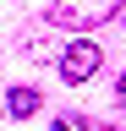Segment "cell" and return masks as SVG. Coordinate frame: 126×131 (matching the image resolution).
<instances>
[{
  "mask_svg": "<svg viewBox=\"0 0 126 131\" xmlns=\"http://www.w3.org/2000/svg\"><path fill=\"white\" fill-rule=\"evenodd\" d=\"M115 11H121V0H55V6H50V22L66 27V33H88V27L110 22Z\"/></svg>",
  "mask_w": 126,
  "mask_h": 131,
  "instance_id": "1",
  "label": "cell"
},
{
  "mask_svg": "<svg viewBox=\"0 0 126 131\" xmlns=\"http://www.w3.org/2000/svg\"><path fill=\"white\" fill-rule=\"evenodd\" d=\"M99 60H104L99 49H93L88 38H77V44L66 49V55H60V77H66V82H88L93 71H99Z\"/></svg>",
  "mask_w": 126,
  "mask_h": 131,
  "instance_id": "2",
  "label": "cell"
},
{
  "mask_svg": "<svg viewBox=\"0 0 126 131\" xmlns=\"http://www.w3.org/2000/svg\"><path fill=\"white\" fill-rule=\"evenodd\" d=\"M38 109H44L38 88H11L6 93V115H11V120H27V115H38Z\"/></svg>",
  "mask_w": 126,
  "mask_h": 131,
  "instance_id": "3",
  "label": "cell"
},
{
  "mask_svg": "<svg viewBox=\"0 0 126 131\" xmlns=\"http://www.w3.org/2000/svg\"><path fill=\"white\" fill-rule=\"evenodd\" d=\"M55 131H88V115H55Z\"/></svg>",
  "mask_w": 126,
  "mask_h": 131,
  "instance_id": "4",
  "label": "cell"
},
{
  "mask_svg": "<svg viewBox=\"0 0 126 131\" xmlns=\"http://www.w3.org/2000/svg\"><path fill=\"white\" fill-rule=\"evenodd\" d=\"M115 98H121V104H126V77H121V82H115Z\"/></svg>",
  "mask_w": 126,
  "mask_h": 131,
  "instance_id": "5",
  "label": "cell"
}]
</instances>
